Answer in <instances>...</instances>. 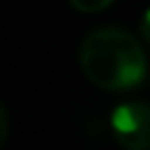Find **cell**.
<instances>
[{"mask_svg": "<svg viewBox=\"0 0 150 150\" xmlns=\"http://www.w3.org/2000/svg\"><path fill=\"white\" fill-rule=\"evenodd\" d=\"M80 66L89 82L110 91L134 89L148 75V59L141 42L122 28L89 33L80 47Z\"/></svg>", "mask_w": 150, "mask_h": 150, "instance_id": "1", "label": "cell"}, {"mask_svg": "<svg viewBox=\"0 0 150 150\" xmlns=\"http://www.w3.org/2000/svg\"><path fill=\"white\" fill-rule=\"evenodd\" d=\"M110 129L124 150H150V103H120L110 115Z\"/></svg>", "mask_w": 150, "mask_h": 150, "instance_id": "2", "label": "cell"}, {"mask_svg": "<svg viewBox=\"0 0 150 150\" xmlns=\"http://www.w3.org/2000/svg\"><path fill=\"white\" fill-rule=\"evenodd\" d=\"M77 12H87V14H91V12H101V9H105V7H110L115 0H68Z\"/></svg>", "mask_w": 150, "mask_h": 150, "instance_id": "3", "label": "cell"}, {"mask_svg": "<svg viewBox=\"0 0 150 150\" xmlns=\"http://www.w3.org/2000/svg\"><path fill=\"white\" fill-rule=\"evenodd\" d=\"M7 131H9V122H7V110H5V105L0 103V148L5 145V141H7Z\"/></svg>", "mask_w": 150, "mask_h": 150, "instance_id": "4", "label": "cell"}, {"mask_svg": "<svg viewBox=\"0 0 150 150\" xmlns=\"http://www.w3.org/2000/svg\"><path fill=\"white\" fill-rule=\"evenodd\" d=\"M138 28H141V38L150 45V7L143 12V16H141V26H138Z\"/></svg>", "mask_w": 150, "mask_h": 150, "instance_id": "5", "label": "cell"}]
</instances>
